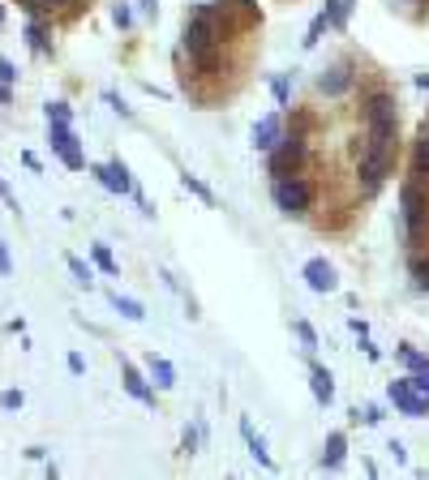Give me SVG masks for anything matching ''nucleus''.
<instances>
[{
    "instance_id": "obj_1",
    "label": "nucleus",
    "mask_w": 429,
    "mask_h": 480,
    "mask_svg": "<svg viewBox=\"0 0 429 480\" xmlns=\"http://www.w3.org/2000/svg\"><path fill=\"white\" fill-rule=\"evenodd\" d=\"M404 168V112L390 74L373 60L348 99L284 108V134L267 151V176H301L313 193L305 228L327 240H352L370 206Z\"/></svg>"
},
{
    "instance_id": "obj_2",
    "label": "nucleus",
    "mask_w": 429,
    "mask_h": 480,
    "mask_svg": "<svg viewBox=\"0 0 429 480\" xmlns=\"http://www.w3.org/2000/svg\"><path fill=\"white\" fill-rule=\"evenodd\" d=\"M262 4L258 0H197L185 9L172 52L176 91L197 112H219L245 95L262 60Z\"/></svg>"
},
{
    "instance_id": "obj_3",
    "label": "nucleus",
    "mask_w": 429,
    "mask_h": 480,
    "mask_svg": "<svg viewBox=\"0 0 429 480\" xmlns=\"http://www.w3.org/2000/svg\"><path fill=\"white\" fill-rule=\"evenodd\" d=\"M399 240L412 288H421L429 279V176H404L399 185Z\"/></svg>"
},
{
    "instance_id": "obj_4",
    "label": "nucleus",
    "mask_w": 429,
    "mask_h": 480,
    "mask_svg": "<svg viewBox=\"0 0 429 480\" xmlns=\"http://www.w3.org/2000/svg\"><path fill=\"white\" fill-rule=\"evenodd\" d=\"M48 142H52V151L60 154V163H65L69 172H82V168H86L82 142H78V134L69 129V120H48Z\"/></svg>"
},
{
    "instance_id": "obj_5",
    "label": "nucleus",
    "mask_w": 429,
    "mask_h": 480,
    "mask_svg": "<svg viewBox=\"0 0 429 480\" xmlns=\"http://www.w3.org/2000/svg\"><path fill=\"white\" fill-rule=\"evenodd\" d=\"M387 395H390V404L399 407L404 416H429V395L412 382V378H395V382L387 386Z\"/></svg>"
},
{
    "instance_id": "obj_6",
    "label": "nucleus",
    "mask_w": 429,
    "mask_h": 480,
    "mask_svg": "<svg viewBox=\"0 0 429 480\" xmlns=\"http://www.w3.org/2000/svg\"><path fill=\"white\" fill-rule=\"evenodd\" d=\"M91 172H95L99 180H103V189L120 193V197H134L137 185H134V176H129V168H125V159H117V154H112L108 163H95Z\"/></svg>"
},
{
    "instance_id": "obj_7",
    "label": "nucleus",
    "mask_w": 429,
    "mask_h": 480,
    "mask_svg": "<svg viewBox=\"0 0 429 480\" xmlns=\"http://www.w3.org/2000/svg\"><path fill=\"white\" fill-rule=\"evenodd\" d=\"M301 275H305V284H310V288L318 292V296H327V292L339 288V279H335V266L327 262V257H310Z\"/></svg>"
},
{
    "instance_id": "obj_8",
    "label": "nucleus",
    "mask_w": 429,
    "mask_h": 480,
    "mask_svg": "<svg viewBox=\"0 0 429 480\" xmlns=\"http://www.w3.org/2000/svg\"><path fill=\"white\" fill-rule=\"evenodd\" d=\"M120 378H125V390L134 395L137 404H146V407H155V386L142 378V369L134 365V361H120Z\"/></svg>"
},
{
    "instance_id": "obj_9",
    "label": "nucleus",
    "mask_w": 429,
    "mask_h": 480,
    "mask_svg": "<svg viewBox=\"0 0 429 480\" xmlns=\"http://www.w3.org/2000/svg\"><path fill=\"white\" fill-rule=\"evenodd\" d=\"M279 134H284V108L267 112V116H262V120L254 125V146H258V151H271L275 142H279Z\"/></svg>"
},
{
    "instance_id": "obj_10",
    "label": "nucleus",
    "mask_w": 429,
    "mask_h": 480,
    "mask_svg": "<svg viewBox=\"0 0 429 480\" xmlns=\"http://www.w3.org/2000/svg\"><path fill=\"white\" fill-rule=\"evenodd\" d=\"M146 373H151V382H155L159 390H172L176 386V369L168 356H155V352H151V356H146Z\"/></svg>"
},
{
    "instance_id": "obj_11",
    "label": "nucleus",
    "mask_w": 429,
    "mask_h": 480,
    "mask_svg": "<svg viewBox=\"0 0 429 480\" xmlns=\"http://www.w3.org/2000/svg\"><path fill=\"white\" fill-rule=\"evenodd\" d=\"M310 386H313V399H318L322 407L335 404V378L322 365H310Z\"/></svg>"
},
{
    "instance_id": "obj_12",
    "label": "nucleus",
    "mask_w": 429,
    "mask_h": 480,
    "mask_svg": "<svg viewBox=\"0 0 429 480\" xmlns=\"http://www.w3.org/2000/svg\"><path fill=\"white\" fill-rule=\"evenodd\" d=\"M344 455H348V433H344V429H335L331 438H327V446H322V467H339Z\"/></svg>"
},
{
    "instance_id": "obj_13",
    "label": "nucleus",
    "mask_w": 429,
    "mask_h": 480,
    "mask_svg": "<svg viewBox=\"0 0 429 480\" xmlns=\"http://www.w3.org/2000/svg\"><path fill=\"white\" fill-rule=\"evenodd\" d=\"M26 43H31V52H39V57H52V39H48V22L31 18L26 22Z\"/></svg>"
},
{
    "instance_id": "obj_14",
    "label": "nucleus",
    "mask_w": 429,
    "mask_h": 480,
    "mask_svg": "<svg viewBox=\"0 0 429 480\" xmlns=\"http://www.w3.org/2000/svg\"><path fill=\"white\" fill-rule=\"evenodd\" d=\"M241 438H245V446H250V455H254L262 467H275V459H271V450H267V442L254 433V424L250 421H241Z\"/></svg>"
},
{
    "instance_id": "obj_15",
    "label": "nucleus",
    "mask_w": 429,
    "mask_h": 480,
    "mask_svg": "<svg viewBox=\"0 0 429 480\" xmlns=\"http://www.w3.org/2000/svg\"><path fill=\"white\" fill-rule=\"evenodd\" d=\"M322 9H327V18H331L335 35H344V31H348V18H352V0H327Z\"/></svg>"
},
{
    "instance_id": "obj_16",
    "label": "nucleus",
    "mask_w": 429,
    "mask_h": 480,
    "mask_svg": "<svg viewBox=\"0 0 429 480\" xmlns=\"http://www.w3.org/2000/svg\"><path fill=\"white\" fill-rule=\"evenodd\" d=\"M327 31H331V18H327V9H318V18H313V26L305 31V39H301V43H305V52H310V48H318Z\"/></svg>"
},
{
    "instance_id": "obj_17",
    "label": "nucleus",
    "mask_w": 429,
    "mask_h": 480,
    "mask_svg": "<svg viewBox=\"0 0 429 480\" xmlns=\"http://www.w3.org/2000/svg\"><path fill=\"white\" fill-rule=\"evenodd\" d=\"M65 266H69V275H74V284H78V288H91V284H95V275H91V266H86L82 257L69 253V257H65Z\"/></svg>"
},
{
    "instance_id": "obj_18",
    "label": "nucleus",
    "mask_w": 429,
    "mask_h": 480,
    "mask_svg": "<svg viewBox=\"0 0 429 480\" xmlns=\"http://www.w3.org/2000/svg\"><path fill=\"white\" fill-rule=\"evenodd\" d=\"M112 305H117L120 313H125V318H129V322H142V318H146V309L137 305L134 296H120V292H112Z\"/></svg>"
},
{
    "instance_id": "obj_19",
    "label": "nucleus",
    "mask_w": 429,
    "mask_h": 480,
    "mask_svg": "<svg viewBox=\"0 0 429 480\" xmlns=\"http://www.w3.org/2000/svg\"><path fill=\"white\" fill-rule=\"evenodd\" d=\"M399 361H404V365H408L412 373H425V378H429V356H421L416 347L404 344V347H399Z\"/></svg>"
},
{
    "instance_id": "obj_20",
    "label": "nucleus",
    "mask_w": 429,
    "mask_h": 480,
    "mask_svg": "<svg viewBox=\"0 0 429 480\" xmlns=\"http://www.w3.org/2000/svg\"><path fill=\"white\" fill-rule=\"evenodd\" d=\"M91 257H95V266L103 270V275H120L117 257H112V249H108V245H91Z\"/></svg>"
},
{
    "instance_id": "obj_21",
    "label": "nucleus",
    "mask_w": 429,
    "mask_h": 480,
    "mask_svg": "<svg viewBox=\"0 0 429 480\" xmlns=\"http://www.w3.org/2000/svg\"><path fill=\"white\" fill-rule=\"evenodd\" d=\"M293 74H279L275 77V103H279V108H288V103H293Z\"/></svg>"
},
{
    "instance_id": "obj_22",
    "label": "nucleus",
    "mask_w": 429,
    "mask_h": 480,
    "mask_svg": "<svg viewBox=\"0 0 429 480\" xmlns=\"http://www.w3.org/2000/svg\"><path fill=\"white\" fill-rule=\"evenodd\" d=\"M180 185H185V189H189V193H197V197H202V202H206V206H214V193L206 189V185H202V180H197V176H189V172H185V176H180Z\"/></svg>"
},
{
    "instance_id": "obj_23",
    "label": "nucleus",
    "mask_w": 429,
    "mask_h": 480,
    "mask_svg": "<svg viewBox=\"0 0 429 480\" xmlns=\"http://www.w3.org/2000/svg\"><path fill=\"white\" fill-rule=\"evenodd\" d=\"M296 339H301V347H305V352H313V347H318V335H313V327L305 322V318H296Z\"/></svg>"
},
{
    "instance_id": "obj_24",
    "label": "nucleus",
    "mask_w": 429,
    "mask_h": 480,
    "mask_svg": "<svg viewBox=\"0 0 429 480\" xmlns=\"http://www.w3.org/2000/svg\"><path fill=\"white\" fill-rule=\"evenodd\" d=\"M22 404H26V395H22V390H0V407H4V412H18Z\"/></svg>"
},
{
    "instance_id": "obj_25",
    "label": "nucleus",
    "mask_w": 429,
    "mask_h": 480,
    "mask_svg": "<svg viewBox=\"0 0 429 480\" xmlns=\"http://www.w3.org/2000/svg\"><path fill=\"white\" fill-rule=\"evenodd\" d=\"M112 22H117L120 31H129V26H134V13H129V4H125V0H120V4H112Z\"/></svg>"
},
{
    "instance_id": "obj_26",
    "label": "nucleus",
    "mask_w": 429,
    "mask_h": 480,
    "mask_svg": "<svg viewBox=\"0 0 429 480\" xmlns=\"http://www.w3.org/2000/svg\"><path fill=\"white\" fill-rule=\"evenodd\" d=\"M48 120H74V108L69 103H48Z\"/></svg>"
},
{
    "instance_id": "obj_27",
    "label": "nucleus",
    "mask_w": 429,
    "mask_h": 480,
    "mask_svg": "<svg viewBox=\"0 0 429 480\" xmlns=\"http://www.w3.org/2000/svg\"><path fill=\"white\" fill-rule=\"evenodd\" d=\"M0 82H4V86H13V82H18V69H13V60L9 57H0Z\"/></svg>"
},
{
    "instance_id": "obj_28",
    "label": "nucleus",
    "mask_w": 429,
    "mask_h": 480,
    "mask_svg": "<svg viewBox=\"0 0 429 480\" xmlns=\"http://www.w3.org/2000/svg\"><path fill=\"white\" fill-rule=\"evenodd\" d=\"M0 202H4V206H9V211H18V197H13V189H9V185H4V176H0Z\"/></svg>"
},
{
    "instance_id": "obj_29",
    "label": "nucleus",
    "mask_w": 429,
    "mask_h": 480,
    "mask_svg": "<svg viewBox=\"0 0 429 480\" xmlns=\"http://www.w3.org/2000/svg\"><path fill=\"white\" fill-rule=\"evenodd\" d=\"M0 275H13V257H9V245L0 240Z\"/></svg>"
},
{
    "instance_id": "obj_30",
    "label": "nucleus",
    "mask_w": 429,
    "mask_h": 480,
    "mask_svg": "<svg viewBox=\"0 0 429 480\" xmlns=\"http://www.w3.org/2000/svg\"><path fill=\"white\" fill-rule=\"evenodd\" d=\"M137 9H142L146 18H159V0H137Z\"/></svg>"
},
{
    "instance_id": "obj_31",
    "label": "nucleus",
    "mask_w": 429,
    "mask_h": 480,
    "mask_svg": "<svg viewBox=\"0 0 429 480\" xmlns=\"http://www.w3.org/2000/svg\"><path fill=\"white\" fill-rule=\"evenodd\" d=\"M69 373H86V361H82L78 352H69Z\"/></svg>"
},
{
    "instance_id": "obj_32",
    "label": "nucleus",
    "mask_w": 429,
    "mask_h": 480,
    "mask_svg": "<svg viewBox=\"0 0 429 480\" xmlns=\"http://www.w3.org/2000/svg\"><path fill=\"white\" fill-rule=\"evenodd\" d=\"M103 99H108V103H112V108H117L120 116H129V108H125V99H120V95H112V91H108V95H103Z\"/></svg>"
},
{
    "instance_id": "obj_33",
    "label": "nucleus",
    "mask_w": 429,
    "mask_h": 480,
    "mask_svg": "<svg viewBox=\"0 0 429 480\" xmlns=\"http://www.w3.org/2000/svg\"><path fill=\"white\" fill-rule=\"evenodd\" d=\"M22 163H26V168H31V172H43V163H39V159H35V154H31V151L22 154Z\"/></svg>"
},
{
    "instance_id": "obj_34",
    "label": "nucleus",
    "mask_w": 429,
    "mask_h": 480,
    "mask_svg": "<svg viewBox=\"0 0 429 480\" xmlns=\"http://www.w3.org/2000/svg\"><path fill=\"white\" fill-rule=\"evenodd\" d=\"M194 446H197V429H185V450L194 455Z\"/></svg>"
},
{
    "instance_id": "obj_35",
    "label": "nucleus",
    "mask_w": 429,
    "mask_h": 480,
    "mask_svg": "<svg viewBox=\"0 0 429 480\" xmlns=\"http://www.w3.org/2000/svg\"><path fill=\"white\" fill-rule=\"evenodd\" d=\"M0 103H13V91H9L4 82H0Z\"/></svg>"
},
{
    "instance_id": "obj_36",
    "label": "nucleus",
    "mask_w": 429,
    "mask_h": 480,
    "mask_svg": "<svg viewBox=\"0 0 429 480\" xmlns=\"http://www.w3.org/2000/svg\"><path fill=\"white\" fill-rule=\"evenodd\" d=\"M0 26H4V4H0Z\"/></svg>"
},
{
    "instance_id": "obj_37",
    "label": "nucleus",
    "mask_w": 429,
    "mask_h": 480,
    "mask_svg": "<svg viewBox=\"0 0 429 480\" xmlns=\"http://www.w3.org/2000/svg\"><path fill=\"white\" fill-rule=\"evenodd\" d=\"M275 4H296V0H275Z\"/></svg>"
}]
</instances>
